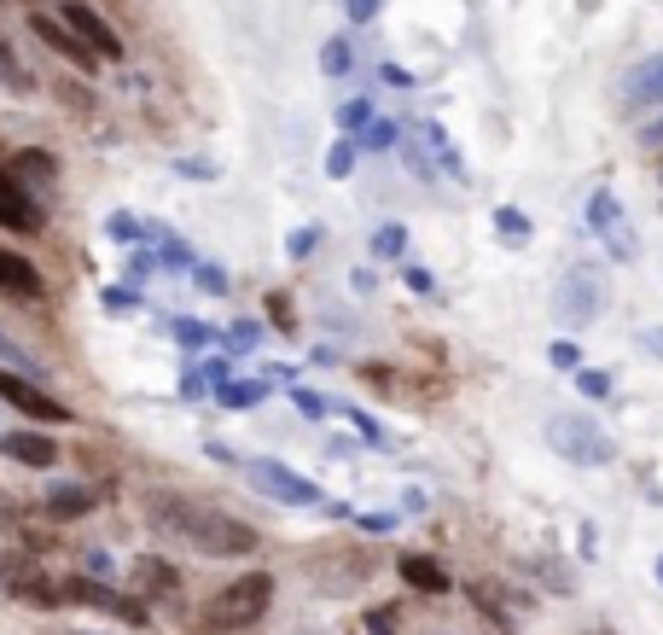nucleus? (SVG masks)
<instances>
[{"label": "nucleus", "mask_w": 663, "mask_h": 635, "mask_svg": "<svg viewBox=\"0 0 663 635\" xmlns=\"http://www.w3.org/2000/svg\"><path fill=\"white\" fill-rule=\"evenodd\" d=\"M146 520L169 530V537H181L186 548H198V554L210 560H245L257 554V530L245 520H233V513L221 508H204V501H186V496H151L146 501Z\"/></svg>", "instance_id": "nucleus-1"}, {"label": "nucleus", "mask_w": 663, "mask_h": 635, "mask_svg": "<svg viewBox=\"0 0 663 635\" xmlns=\"http://www.w3.org/2000/svg\"><path fill=\"white\" fill-rule=\"evenodd\" d=\"M274 607V572H245V577H228L221 589L204 600V630H250L257 618Z\"/></svg>", "instance_id": "nucleus-2"}, {"label": "nucleus", "mask_w": 663, "mask_h": 635, "mask_svg": "<svg viewBox=\"0 0 663 635\" xmlns=\"http://www.w3.org/2000/svg\"><path fill=\"white\" fill-rule=\"evenodd\" d=\"M548 449L553 455H565L570 466H611L617 461V438L600 426V420H588L582 408H558V414H548Z\"/></svg>", "instance_id": "nucleus-3"}, {"label": "nucleus", "mask_w": 663, "mask_h": 635, "mask_svg": "<svg viewBox=\"0 0 663 635\" xmlns=\"http://www.w3.org/2000/svg\"><path fill=\"white\" fill-rule=\"evenodd\" d=\"M553 315L565 327H593L605 315V274L593 262H576V269L558 274V292H553Z\"/></svg>", "instance_id": "nucleus-4"}, {"label": "nucleus", "mask_w": 663, "mask_h": 635, "mask_svg": "<svg viewBox=\"0 0 663 635\" xmlns=\"http://www.w3.org/2000/svg\"><path fill=\"white\" fill-rule=\"evenodd\" d=\"M245 478H250V490L268 496V501H280V508H327V490H320L315 478L292 473L285 461L257 455V461H245Z\"/></svg>", "instance_id": "nucleus-5"}, {"label": "nucleus", "mask_w": 663, "mask_h": 635, "mask_svg": "<svg viewBox=\"0 0 663 635\" xmlns=\"http://www.w3.org/2000/svg\"><path fill=\"white\" fill-rule=\"evenodd\" d=\"M59 24L71 29V36L88 47L94 59H123V36L106 24V12H99L94 0H64V7H59Z\"/></svg>", "instance_id": "nucleus-6"}, {"label": "nucleus", "mask_w": 663, "mask_h": 635, "mask_svg": "<svg viewBox=\"0 0 663 635\" xmlns=\"http://www.w3.org/2000/svg\"><path fill=\"white\" fill-rule=\"evenodd\" d=\"M0 403H12L24 420H41V426H64V420H71V408H64L59 396H47L36 379L7 374V367H0Z\"/></svg>", "instance_id": "nucleus-7"}, {"label": "nucleus", "mask_w": 663, "mask_h": 635, "mask_svg": "<svg viewBox=\"0 0 663 635\" xmlns=\"http://www.w3.org/2000/svg\"><path fill=\"white\" fill-rule=\"evenodd\" d=\"M59 600H76V607H99V612L123 618V624H146V600L116 595V589H106V583H88V577H64V583H59Z\"/></svg>", "instance_id": "nucleus-8"}, {"label": "nucleus", "mask_w": 663, "mask_h": 635, "mask_svg": "<svg viewBox=\"0 0 663 635\" xmlns=\"http://www.w3.org/2000/svg\"><path fill=\"white\" fill-rule=\"evenodd\" d=\"M0 228H12V233H41L47 228V210L36 205V193L12 170H0Z\"/></svg>", "instance_id": "nucleus-9"}, {"label": "nucleus", "mask_w": 663, "mask_h": 635, "mask_svg": "<svg viewBox=\"0 0 663 635\" xmlns=\"http://www.w3.org/2000/svg\"><path fill=\"white\" fill-rule=\"evenodd\" d=\"M47 286H41V269L24 257V251H0V297L12 304H36Z\"/></svg>", "instance_id": "nucleus-10"}, {"label": "nucleus", "mask_w": 663, "mask_h": 635, "mask_svg": "<svg viewBox=\"0 0 663 635\" xmlns=\"http://www.w3.org/2000/svg\"><path fill=\"white\" fill-rule=\"evenodd\" d=\"M0 455L19 461V466H36V473H47V466L59 461V443L41 438V431H0Z\"/></svg>", "instance_id": "nucleus-11"}, {"label": "nucleus", "mask_w": 663, "mask_h": 635, "mask_svg": "<svg viewBox=\"0 0 663 635\" xmlns=\"http://www.w3.org/2000/svg\"><path fill=\"white\" fill-rule=\"evenodd\" d=\"M623 99H628V106H663V53L640 59V64H628Z\"/></svg>", "instance_id": "nucleus-12"}, {"label": "nucleus", "mask_w": 663, "mask_h": 635, "mask_svg": "<svg viewBox=\"0 0 663 635\" xmlns=\"http://www.w3.org/2000/svg\"><path fill=\"white\" fill-rule=\"evenodd\" d=\"M29 29H36V36L47 41V47H53V53L59 59H71L76 64V71H99V59L88 53V47H82L76 36H71V29H64L59 19H47V12H36V19H29Z\"/></svg>", "instance_id": "nucleus-13"}, {"label": "nucleus", "mask_w": 663, "mask_h": 635, "mask_svg": "<svg viewBox=\"0 0 663 635\" xmlns=\"http://www.w3.org/2000/svg\"><path fill=\"white\" fill-rule=\"evenodd\" d=\"M94 484H53L47 490V513L53 520H82V513H94Z\"/></svg>", "instance_id": "nucleus-14"}, {"label": "nucleus", "mask_w": 663, "mask_h": 635, "mask_svg": "<svg viewBox=\"0 0 663 635\" xmlns=\"http://www.w3.org/2000/svg\"><path fill=\"white\" fill-rule=\"evenodd\" d=\"M396 572H402L407 583H414L419 595H442V589H449V583H454V577L442 572V565H437L431 554H402V560H396Z\"/></svg>", "instance_id": "nucleus-15"}, {"label": "nucleus", "mask_w": 663, "mask_h": 635, "mask_svg": "<svg viewBox=\"0 0 663 635\" xmlns=\"http://www.w3.org/2000/svg\"><path fill=\"white\" fill-rule=\"evenodd\" d=\"M134 583H140L146 595H175L181 589V572L163 554H140V560H134Z\"/></svg>", "instance_id": "nucleus-16"}, {"label": "nucleus", "mask_w": 663, "mask_h": 635, "mask_svg": "<svg viewBox=\"0 0 663 635\" xmlns=\"http://www.w3.org/2000/svg\"><path fill=\"white\" fill-rule=\"evenodd\" d=\"M12 175H19L24 187L36 193V187H53V181H59V163H53V152L29 146V152H19V158H12Z\"/></svg>", "instance_id": "nucleus-17"}, {"label": "nucleus", "mask_w": 663, "mask_h": 635, "mask_svg": "<svg viewBox=\"0 0 663 635\" xmlns=\"http://www.w3.org/2000/svg\"><path fill=\"white\" fill-rule=\"evenodd\" d=\"M216 396H221V408H257L268 396V379H228Z\"/></svg>", "instance_id": "nucleus-18"}, {"label": "nucleus", "mask_w": 663, "mask_h": 635, "mask_svg": "<svg viewBox=\"0 0 663 635\" xmlns=\"http://www.w3.org/2000/svg\"><path fill=\"white\" fill-rule=\"evenodd\" d=\"M320 71H327V76H349V71H355V47H349V36H332L327 47H320Z\"/></svg>", "instance_id": "nucleus-19"}, {"label": "nucleus", "mask_w": 663, "mask_h": 635, "mask_svg": "<svg viewBox=\"0 0 663 635\" xmlns=\"http://www.w3.org/2000/svg\"><path fill=\"white\" fill-rule=\"evenodd\" d=\"M402 251H407V228L402 222H384L379 233H372V257H379V262H396Z\"/></svg>", "instance_id": "nucleus-20"}, {"label": "nucleus", "mask_w": 663, "mask_h": 635, "mask_svg": "<svg viewBox=\"0 0 663 635\" xmlns=\"http://www.w3.org/2000/svg\"><path fill=\"white\" fill-rule=\"evenodd\" d=\"M169 332H175V339H181L186 350H210V344H221V332H216V327L186 321V315H181V321H169Z\"/></svg>", "instance_id": "nucleus-21"}, {"label": "nucleus", "mask_w": 663, "mask_h": 635, "mask_svg": "<svg viewBox=\"0 0 663 635\" xmlns=\"http://www.w3.org/2000/svg\"><path fill=\"white\" fill-rule=\"evenodd\" d=\"M588 228H593V233H611V228H617V198H611L605 187L588 198Z\"/></svg>", "instance_id": "nucleus-22"}, {"label": "nucleus", "mask_w": 663, "mask_h": 635, "mask_svg": "<svg viewBox=\"0 0 663 635\" xmlns=\"http://www.w3.org/2000/svg\"><path fill=\"white\" fill-rule=\"evenodd\" d=\"M355 158H361V146H355L349 135H337V146L327 152V175H332V181H344V175L355 170Z\"/></svg>", "instance_id": "nucleus-23"}, {"label": "nucleus", "mask_w": 663, "mask_h": 635, "mask_svg": "<svg viewBox=\"0 0 663 635\" xmlns=\"http://www.w3.org/2000/svg\"><path fill=\"white\" fill-rule=\"evenodd\" d=\"M576 391H582L588 403H600V396H611V374L605 367H576Z\"/></svg>", "instance_id": "nucleus-24"}, {"label": "nucleus", "mask_w": 663, "mask_h": 635, "mask_svg": "<svg viewBox=\"0 0 663 635\" xmlns=\"http://www.w3.org/2000/svg\"><path fill=\"white\" fill-rule=\"evenodd\" d=\"M367 123H372V106H367V99H349V106H337V129H344V135H361Z\"/></svg>", "instance_id": "nucleus-25"}, {"label": "nucleus", "mask_w": 663, "mask_h": 635, "mask_svg": "<svg viewBox=\"0 0 663 635\" xmlns=\"http://www.w3.org/2000/svg\"><path fill=\"white\" fill-rule=\"evenodd\" d=\"M0 82H7L12 94H24L29 88V76H24V64H19V53H12L7 41H0Z\"/></svg>", "instance_id": "nucleus-26"}, {"label": "nucleus", "mask_w": 663, "mask_h": 635, "mask_svg": "<svg viewBox=\"0 0 663 635\" xmlns=\"http://www.w3.org/2000/svg\"><path fill=\"white\" fill-rule=\"evenodd\" d=\"M320 245V228H292V233H285V257H309V251Z\"/></svg>", "instance_id": "nucleus-27"}, {"label": "nucleus", "mask_w": 663, "mask_h": 635, "mask_svg": "<svg viewBox=\"0 0 663 635\" xmlns=\"http://www.w3.org/2000/svg\"><path fill=\"white\" fill-rule=\"evenodd\" d=\"M402 630V612L396 607H372L367 612V635H396Z\"/></svg>", "instance_id": "nucleus-28"}, {"label": "nucleus", "mask_w": 663, "mask_h": 635, "mask_svg": "<svg viewBox=\"0 0 663 635\" xmlns=\"http://www.w3.org/2000/svg\"><path fill=\"white\" fill-rule=\"evenodd\" d=\"M605 240H611V257H617V262H635V257H640V240H635L628 228H611Z\"/></svg>", "instance_id": "nucleus-29"}, {"label": "nucleus", "mask_w": 663, "mask_h": 635, "mask_svg": "<svg viewBox=\"0 0 663 635\" xmlns=\"http://www.w3.org/2000/svg\"><path fill=\"white\" fill-rule=\"evenodd\" d=\"M292 408H297V414H309V420H320V414H332V403H327V396H320V391H303V386L292 391Z\"/></svg>", "instance_id": "nucleus-30"}, {"label": "nucleus", "mask_w": 663, "mask_h": 635, "mask_svg": "<svg viewBox=\"0 0 663 635\" xmlns=\"http://www.w3.org/2000/svg\"><path fill=\"white\" fill-rule=\"evenodd\" d=\"M193 280H198L204 292H216V297L228 292V269H216V262H193Z\"/></svg>", "instance_id": "nucleus-31"}, {"label": "nucleus", "mask_w": 663, "mask_h": 635, "mask_svg": "<svg viewBox=\"0 0 663 635\" xmlns=\"http://www.w3.org/2000/svg\"><path fill=\"white\" fill-rule=\"evenodd\" d=\"M548 362H553V367H565V374H576V367H582V344H570V339H558V344L548 350Z\"/></svg>", "instance_id": "nucleus-32"}, {"label": "nucleus", "mask_w": 663, "mask_h": 635, "mask_svg": "<svg viewBox=\"0 0 663 635\" xmlns=\"http://www.w3.org/2000/svg\"><path fill=\"white\" fill-rule=\"evenodd\" d=\"M344 12H349V24H372L384 12V0H344Z\"/></svg>", "instance_id": "nucleus-33"}, {"label": "nucleus", "mask_w": 663, "mask_h": 635, "mask_svg": "<svg viewBox=\"0 0 663 635\" xmlns=\"http://www.w3.org/2000/svg\"><path fill=\"white\" fill-rule=\"evenodd\" d=\"M361 135H367V146H372V152H390V146H396V129H390V123H367Z\"/></svg>", "instance_id": "nucleus-34"}, {"label": "nucleus", "mask_w": 663, "mask_h": 635, "mask_svg": "<svg viewBox=\"0 0 663 635\" xmlns=\"http://www.w3.org/2000/svg\"><path fill=\"white\" fill-rule=\"evenodd\" d=\"M495 228L506 233V240H524V233H530V222H524L518 210H495Z\"/></svg>", "instance_id": "nucleus-35"}, {"label": "nucleus", "mask_w": 663, "mask_h": 635, "mask_svg": "<svg viewBox=\"0 0 663 635\" xmlns=\"http://www.w3.org/2000/svg\"><path fill=\"white\" fill-rule=\"evenodd\" d=\"M355 525H361L367 537H384V530H396V513H361Z\"/></svg>", "instance_id": "nucleus-36"}, {"label": "nucleus", "mask_w": 663, "mask_h": 635, "mask_svg": "<svg viewBox=\"0 0 663 635\" xmlns=\"http://www.w3.org/2000/svg\"><path fill=\"white\" fill-rule=\"evenodd\" d=\"M635 344H640L652 362H663V327H640V339H635Z\"/></svg>", "instance_id": "nucleus-37"}, {"label": "nucleus", "mask_w": 663, "mask_h": 635, "mask_svg": "<svg viewBox=\"0 0 663 635\" xmlns=\"http://www.w3.org/2000/svg\"><path fill=\"white\" fill-rule=\"evenodd\" d=\"M106 233H111V240H140V222H134V216H111Z\"/></svg>", "instance_id": "nucleus-38"}, {"label": "nucleus", "mask_w": 663, "mask_h": 635, "mask_svg": "<svg viewBox=\"0 0 663 635\" xmlns=\"http://www.w3.org/2000/svg\"><path fill=\"white\" fill-rule=\"evenodd\" d=\"M0 356H7V362H19V367H24V379H29V374H36V362H29V356H24V350H19V344H12V339H0Z\"/></svg>", "instance_id": "nucleus-39"}, {"label": "nucleus", "mask_w": 663, "mask_h": 635, "mask_svg": "<svg viewBox=\"0 0 663 635\" xmlns=\"http://www.w3.org/2000/svg\"><path fill=\"white\" fill-rule=\"evenodd\" d=\"M640 146H646V152H663V117H658V123H646V129H640Z\"/></svg>", "instance_id": "nucleus-40"}, {"label": "nucleus", "mask_w": 663, "mask_h": 635, "mask_svg": "<svg viewBox=\"0 0 663 635\" xmlns=\"http://www.w3.org/2000/svg\"><path fill=\"white\" fill-rule=\"evenodd\" d=\"M134 304H140V297H134L128 286H111L106 292V309H134Z\"/></svg>", "instance_id": "nucleus-41"}, {"label": "nucleus", "mask_w": 663, "mask_h": 635, "mask_svg": "<svg viewBox=\"0 0 663 635\" xmlns=\"http://www.w3.org/2000/svg\"><path fill=\"white\" fill-rule=\"evenodd\" d=\"M407 286H414V292H437V286H431V274H425V269H407Z\"/></svg>", "instance_id": "nucleus-42"}, {"label": "nucleus", "mask_w": 663, "mask_h": 635, "mask_svg": "<svg viewBox=\"0 0 663 635\" xmlns=\"http://www.w3.org/2000/svg\"><path fill=\"white\" fill-rule=\"evenodd\" d=\"M658 583H663V560H658Z\"/></svg>", "instance_id": "nucleus-43"}]
</instances>
